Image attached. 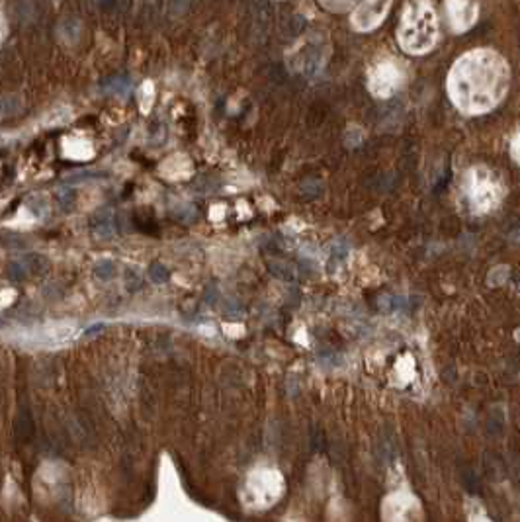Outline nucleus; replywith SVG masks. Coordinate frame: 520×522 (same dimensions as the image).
I'll use <instances>...</instances> for the list:
<instances>
[{"label": "nucleus", "mask_w": 520, "mask_h": 522, "mask_svg": "<svg viewBox=\"0 0 520 522\" xmlns=\"http://www.w3.org/2000/svg\"><path fill=\"white\" fill-rule=\"evenodd\" d=\"M437 40V18L427 0H416L403 14L399 28V42L403 49L423 53L430 49Z\"/></svg>", "instance_id": "f03ea898"}, {"label": "nucleus", "mask_w": 520, "mask_h": 522, "mask_svg": "<svg viewBox=\"0 0 520 522\" xmlns=\"http://www.w3.org/2000/svg\"><path fill=\"white\" fill-rule=\"evenodd\" d=\"M469 194L473 202H481L485 196V204L493 206L495 202V194H499V186L493 182V178L489 174H481V172H473L471 174V184H469Z\"/></svg>", "instance_id": "0eeeda50"}, {"label": "nucleus", "mask_w": 520, "mask_h": 522, "mask_svg": "<svg viewBox=\"0 0 520 522\" xmlns=\"http://www.w3.org/2000/svg\"><path fill=\"white\" fill-rule=\"evenodd\" d=\"M476 6L471 0H448V14L450 22L456 30H466L476 20Z\"/></svg>", "instance_id": "423d86ee"}, {"label": "nucleus", "mask_w": 520, "mask_h": 522, "mask_svg": "<svg viewBox=\"0 0 520 522\" xmlns=\"http://www.w3.org/2000/svg\"><path fill=\"white\" fill-rule=\"evenodd\" d=\"M323 47L317 42V38H311L303 43V47L300 49V55L295 57V63L300 65V71L305 74H315L317 71H321L325 55H323Z\"/></svg>", "instance_id": "39448f33"}, {"label": "nucleus", "mask_w": 520, "mask_h": 522, "mask_svg": "<svg viewBox=\"0 0 520 522\" xmlns=\"http://www.w3.org/2000/svg\"><path fill=\"white\" fill-rule=\"evenodd\" d=\"M509 84V69L489 51L469 53L454 67L450 92L466 112H485L499 102Z\"/></svg>", "instance_id": "f257e3e1"}, {"label": "nucleus", "mask_w": 520, "mask_h": 522, "mask_svg": "<svg viewBox=\"0 0 520 522\" xmlns=\"http://www.w3.org/2000/svg\"><path fill=\"white\" fill-rule=\"evenodd\" d=\"M399 69L396 65L382 63L370 74V88L375 96H389L399 86Z\"/></svg>", "instance_id": "20e7f679"}, {"label": "nucleus", "mask_w": 520, "mask_h": 522, "mask_svg": "<svg viewBox=\"0 0 520 522\" xmlns=\"http://www.w3.org/2000/svg\"><path fill=\"white\" fill-rule=\"evenodd\" d=\"M391 0H364L358 10L354 12V26L358 30H372L384 20L385 12L389 10Z\"/></svg>", "instance_id": "7ed1b4c3"}]
</instances>
